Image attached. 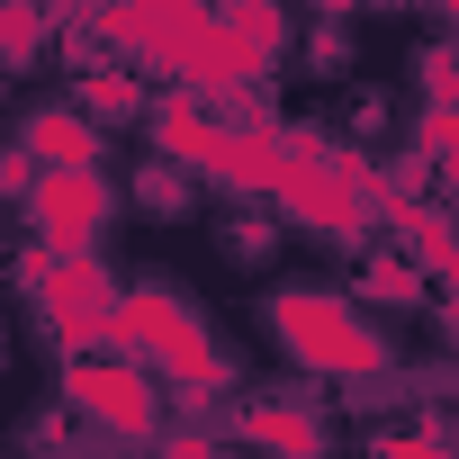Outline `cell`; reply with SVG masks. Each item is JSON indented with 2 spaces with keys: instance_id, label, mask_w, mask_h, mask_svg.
<instances>
[{
  "instance_id": "cell-1",
  "label": "cell",
  "mask_w": 459,
  "mask_h": 459,
  "mask_svg": "<svg viewBox=\"0 0 459 459\" xmlns=\"http://www.w3.org/2000/svg\"><path fill=\"white\" fill-rule=\"evenodd\" d=\"M108 351L135 360L153 387H171V405H216V396H235V360H225V342H216L207 316H198L180 289H162V280L117 289Z\"/></svg>"
},
{
  "instance_id": "cell-2",
  "label": "cell",
  "mask_w": 459,
  "mask_h": 459,
  "mask_svg": "<svg viewBox=\"0 0 459 459\" xmlns=\"http://www.w3.org/2000/svg\"><path fill=\"white\" fill-rule=\"evenodd\" d=\"M262 325H271V342L307 369V378H333L342 396H360V387H378L387 369H396V351H387V333L342 298V289H316V280H280L271 298H262Z\"/></svg>"
},
{
  "instance_id": "cell-3",
  "label": "cell",
  "mask_w": 459,
  "mask_h": 459,
  "mask_svg": "<svg viewBox=\"0 0 459 459\" xmlns=\"http://www.w3.org/2000/svg\"><path fill=\"white\" fill-rule=\"evenodd\" d=\"M55 405H64L100 450H153V441L171 432L162 387H153L135 360H117V351H73L64 378H55Z\"/></svg>"
},
{
  "instance_id": "cell-4",
  "label": "cell",
  "mask_w": 459,
  "mask_h": 459,
  "mask_svg": "<svg viewBox=\"0 0 459 459\" xmlns=\"http://www.w3.org/2000/svg\"><path fill=\"white\" fill-rule=\"evenodd\" d=\"M10 280L28 289L46 342H64V360H73V351H108V316H117V280H108V262H46L37 244H19Z\"/></svg>"
},
{
  "instance_id": "cell-5",
  "label": "cell",
  "mask_w": 459,
  "mask_h": 459,
  "mask_svg": "<svg viewBox=\"0 0 459 459\" xmlns=\"http://www.w3.org/2000/svg\"><path fill=\"white\" fill-rule=\"evenodd\" d=\"M19 216H28V235H37L46 262H100L108 225H117V180L108 171H37Z\"/></svg>"
},
{
  "instance_id": "cell-6",
  "label": "cell",
  "mask_w": 459,
  "mask_h": 459,
  "mask_svg": "<svg viewBox=\"0 0 459 459\" xmlns=\"http://www.w3.org/2000/svg\"><path fill=\"white\" fill-rule=\"evenodd\" d=\"M235 432L253 459H333V414L316 396H244Z\"/></svg>"
},
{
  "instance_id": "cell-7",
  "label": "cell",
  "mask_w": 459,
  "mask_h": 459,
  "mask_svg": "<svg viewBox=\"0 0 459 459\" xmlns=\"http://www.w3.org/2000/svg\"><path fill=\"white\" fill-rule=\"evenodd\" d=\"M280 162H289V144H280V117L271 126H216V153H207V180L198 189H235V207L253 198H271L280 189Z\"/></svg>"
},
{
  "instance_id": "cell-8",
  "label": "cell",
  "mask_w": 459,
  "mask_h": 459,
  "mask_svg": "<svg viewBox=\"0 0 459 459\" xmlns=\"http://www.w3.org/2000/svg\"><path fill=\"white\" fill-rule=\"evenodd\" d=\"M10 144H19L37 171H100V162H108V135H100V126H82L64 100H37V108L19 117V135H10Z\"/></svg>"
},
{
  "instance_id": "cell-9",
  "label": "cell",
  "mask_w": 459,
  "mask_h": 459,
  "mask_svg": "<svg viewBox=\"0 0 459 459\" xmlns=\"http://www.w3.org/2000/svg\"><path fill=\"white\" fill-rule=\"evenodd\" d=\"M387 225V253L423 280V289H441L450 271H459V244H450V216H441V198H405V207H387L378 216Z\"/></svg>"
},
{
  "instance_id": "cell-10",
  "label": "cell",
  "mask_w": 459,
  "mask_h": 459,
  "mask_svg": "<svg viewBox=\"0 0 459 459\" xmlns=\"http://www.w3.org/2000/svg\"><path fill=\"white\" fill-rule=\"evenodd\" d=\"M64 108H73L82 126H100V135H108V126H144L153 91H144L126 64H108V55H100L91 73H73V100H64Z\"/></svg>"
},
{
  "instance_id": "cell-11",
  "label": "cell",
  "mask_w": 459,
  "mask_h": 459,
  "mask_svg": "<svg viewBox=\"0 0 459 459\" xmlns=\"http://www.w3.org/2000/svg\"><path fill=\"white\" fill-rule=\"evenodd\" d=\"M144 135H153V162H171V171H189V180H207V153H216V117L198 108V100H153L144 108Z\"/></svg>"
},
{
  "instance_id": "cell-12",
  "label": "cell",
  "mask_w": 459,
  "mask_h": 459,
  "mask_svg": "<svg viewBox=\"0 0 459 459\" xmlns=\"http://www.w3.org/2000/svg\"><path fill=\"white\" fill-rule=\"evenodd\" d=\"M216 28L235 37V46H244V55H253V64H262L271 82H280V64H289V46H298V19H289V10H271V0H244V10H216Z\"/></svg>"
},
{
  "instance_id": "cell-13",
  "label": "cell",
  "mask_w": 459,
  "mask_h": 459,
  "mask_svg": "<svg viewBox=\"0 0 459 459\" xmlns=\"http://www.w3.org/2000/svg\"><path fill=\"white\" fill-rule=\"evenodd\" d=\"M342 298H351L360 316H369V307H387V316H414V307H432V289H423V280H414V271H405L387 244H369V253H360V289H342Z\"/></svg>"
},
{
  "instance_id": "cell-14",
  "label": "cell",
  "mask_w": 459,
  "mask_h": 459,
  "mask_svg": "<svg viewBox=\"0 0 459 459\" xmlns=\"http://www.w3.org/2000/svg\"><path fill=\"white\" fill-rule=\"evenodd\" d=\"M216 253L235 262V271H262V262L280 253V216H271V207H225V216H216Z\"/></svg>"
},
{
  "instance_id": "cell-15",
  "label": "cell",
  "mask_w": 459,
  "mask_h": 459,
  "mask_svg": "<svg viewBox=\"0 0 459 459\" xmlns=\"http://www.w3.org/2000/svg\"><path fill=\"white\" fill-rule=\"evenodd\" d=\"M126 198H135L144 216H162V225L198 216V180H189V171H171V162H153V153L135 162V189H126Z\"/></svg>"
},
{
  "instance_id": "cell-16",
  "label": "cell",
  "mask_w": 459,
  "mask_h": 459,
  "mask_svg": "<svg viewBox=\"0 0 459 459\" xmlns=\"http://www.w3.org/2000/svg\"><path fill=\"white\" fill-rule=\"evenodd\" d=\"M19 459H100V441H91L64 405H46L37 423H19Z\"/></svg>"
},
{
  "instance_id": "cell-17",
  "label": "cell",
  "mask_w": 459,
  "mask_h": 459,
  "mask_svg": "<svg viewBox=\"0 0 459 459\" xmlns=\"http://www.w3.org/2000/svg\"><path fill=\"white\" fill-rule=\"evenodd\" d=\"M298 64H307L316 82H342V73H351V28H342V19H325V28H298Z\"/></svg>"
},
{
  "instance_id": "cell-18",
  "label": "cell",
  "mask_w": 459,
  "mask_h": 459,
  "mask_svg": "<svg viewBox=\"0 0 459 459\" xmlns=\"http://www.w3.org/2000/svg\"><path fill=\"white\" fill-rule=\"evenodd\" d=\"M360 459H450V441H441V432H414L405 414H387V423L360 441Z\"/></svg>"
},
{
  "instance_id": "cell-19",
  "label": "cell",
  "mask_w": 459,
  "mask_h": 459,
  "mask_svg": "<svg viewBox=\"0 0 459 459\" xmlns=\"http://www.w3.org/2000/svg\"><path fill=\"white\" fill-rule=\"evenodd\" d=\"M46 37H55V19H37V10H0V73H28V64L46 55Z\"/></svg>"
},
{
  "instance_id": "cell-20",
  "label": "cell",
  "mask_w": 459,
  "mask_h": 459,
  "mask_svg": "<svg viewBox=\"0 0 459 459\" xmlns=\"http://www.w3.org/2000/svg\"><path fill=\"white\" fill-rule=\"evenodd\" d=\"M414 73H423V108H459V64H450V46H423Z\"/></svg>"
},
{
  "instance_id": "cell-21",
  "label": "cell",
  "mask_w": 459,
  "mask_h": 459,
  "mask_svg": "<svg viewBox=\"0 0 459 459\" xmlns=\"http://www.w3.org/2000/svg\"><path fill=\"white\" fill-rule=\"evenodd\" d=\"M450 144H459V108H423V117H414V153H405V162H450Z\"/></svg>"
},
{
  "instance_id": "cell-22",
  "label": "cell",
  "mask_w": 459,
  "mask_h": 459,
  "mask_svg": "<svg viewBox=\"0 0 459 459\" xmlns=\"http://www.w3.org/2000/svg\"><path fill=\"white\" fill-rule=\"evenodd\" d=\"M153 459H225V432L180 423V432H162V441H153Z\"/></svg>"
},
{
  "instance_id": "cell-23",
  "label": "cell",
  "mask_w": 459,
  "mask_h": 459,
  "mask_svg": "<svg viewBox=\"0 0 459 459\" xmlns=\"http://www.w3.org/2000/svg\"><path fill=\"white\" fill-rule=\"evenodd\" d=\"M28 189H37V162L19 144H0V207H28Z\"/></svg>"
},
{
  "instance_id": "cell-24",
  "label": "cell",
  "mask_w": 459,
  "mask_h": 459,
  "mask_svg": "<svg viewBox=\"0 0 459 459\" xmlns=\"http://www.w3.org/2000/svg\"><path fill=\"white\" fill-rule=\"evenodd\" d=\"M0 100H10V73H0Z\"/></svg>"
},
{
  "instance_id": "cell-25",
  "label": "cell",
  "mask_w": 459,
  "mask_h": 459,
  "mask_svg": "<svg viewBox=\"0 0 459 459\" xmlns=\"http://www.w3.org/2000/svg\"><path fill=\"white\" fill-rule=\"evenodd\" d=\"M0 369H10V351H0Z\"/></svg>"
}]
</instances>
